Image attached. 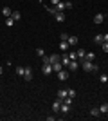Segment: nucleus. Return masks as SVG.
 Instances as JSON below:
<instances>
[{"instance_id": "1", "label": "nucleus", "mask_w": 108, "mask_h": 121, "mask_svg": "<svg viewBox=\"0 0 108 121\" xmlns=\"http://www.w3.org/2000/svg\"><path fill=\"white\" fill-rule=\"evenodd\" d=\"M92 65H94V63H92V61H88V60L81 61V67H83V71H85V72H92Z\"/></svg>"}, {"instance_id": "2", "label": "nucleus", "mask_w": 108, "mask_h": 121, "mask_svg": "<svg viewBox=\"0 0 108 121\" xmlns=\"http://www.w3.org/2000/svg\"><path fill=\"white\" fill-rule=\"evenodd\" d=\"M24 78H25V81H31V80H32V69H31V67H25Z\"/></svg>"}, {"instance_id": "3", "label": "nucleus", "mask_w": 108, "mask_h": 121, "mask_svg": "<svg viewBox=\"0 0 108 121\" xmlns=\"http://www.w3.org/2000/svg\"><path fill=\"white\" fill-rule=\"evenodd\" d=\"M58 78H60V81H65V80H68V71L61 69V71L58 72Z\"/></svg>"}, {"instance_id": "4", "label": "nucleus", "mask_w": 108, "mask_h": 121, "mask_svg": "<svg viewBox=\"0 0 108 121\" xmlns=\"http://www.w3.org/2000/svg\"><path fill=\"white\" fill-rule=\"evenodd\" d=\"M63 67H65V65H63L61 61H54V63H52V72H60Z\"/></svg>"}, {"instance_id": "5", "label": "nucleus", "mask_w": 108, "mask_h": 121, "mask_svg": "<svg viewBox=\"0 0 108 121\" xmlns=\"http://www.w3.org/2000/svg\"><path fill=\"white\" fill-rule=\"evenodd\" d=\"M68 71H72V72H74V71H77V67H79V63H77V61L76 60H70V61H68Z\"/></svg>"}, {"instance_id": "6", "label": "nucleus", "mask_w": 108, "mask_h": 121, "mask_svg": "<svg viewBox=\"0 0 108 121\" xmlns=\"http://www.w3.org/2000/svg\"><path fill=\"white\" fill-rule=\"evenodd\" d=\"M61 103H63V101L60 99V98H58V99L52 103V110H54V114H56V112H60V107H61Z\"/></svg>"}, {"instance_id": "7", "label": "nucleus", "mask_w": 108, "mask_h": 121, "mask_svg": "<svg viewBox=\"0 0 108 121\" xmlns=\"http://www.w3.org/2000/svg\"><path fill=\"white\" fill-rule=\"evenodd\" d=\"M103 22H104V15H101V13H97V15H96V16H94V24H103Z\"/></svg>"}, {"instance_id": "8", "label": "nucleus", "mask_w": 108, "mask_h": 121, "mask_svg": "<svg viewBox=\"0 0 108 121\" xmlns=\"http://www.w3.org/2000/svg\"><path fill=\"white\" fill-rule=\"evenodd\" d=\"M41 72H43L45 76H49V74L52 72V65H51V63H47V65H43V67H41Z\"/></svg>"}, {"instance_id": "9", "label": "nucleus", "mask_w": 108, "mask_h": 121, "mask_svg": "<svg viewBox=\"0 0 108 121\" xmlns=\"http://www.w3.org/2000/svg\"><path fill=\"white\" fill-rule=\"evenodd\" d=\"M68 96V92H67V89H60V91H58V98H60V99H65V98Z\"/></svg>"}, {"instance_id": "10", "label": "nucleus", "mask_w": 108, "mask_h": 121, "mask_svg": "<svg viewBox=\"0 0 108 121\" xmlns=\"http://www.w3.org/2000/svg\"><path fill=\"white\" fill-rule=\"evenodd\" d=\"M90 116L92 117H99L101 116V110H99L97 107H92V108H90Z\"/></svg>"}, {"instance_id": "11", "label": "nucleus", "mask_w": 108, "mask_h": 121, "mask_svg": "<svg viewBox=\"0 0 108 121\" xmlns=\"http://www.w3.org/2000/svg\"><path fill=\"white\" fill-rule=\"evenodd\" d=\"M68 61H70V58H68V52L65 51V52L61 54V63H63L65 67H67V65H68Z\"/></svg>"}, {"instance_id": "12", "label": "nucleus", "mask_w": 108, "mask_h": 121, "mask_svg": "<svg viewBox=\"0 0 108 121\" xmlns=\"http://www.w3.org/2000/svg\"><path fill=\"white\" fill-rule=\"evenodd\" d=\"M60 112H61V114H68V112H70V105H67V103H61V107H60Z\"/></svg>"}, {"instance_id": "13", "label": "nucleus", "mask_w": 108, "mask_h": 121, "mask_svg": "<svg viewBox=\"0 0 108 121\" xmlns=\"http://www.w3.org/2000/svg\"><path fill=\"white\" fill-rule=\"evenodd\" d=\"M76 54H77V60H79V61H83V60H85V56H87V51H85V49H79V51L76 52Z\"/></svg>"}, {"instance_id": "14", "label": "nucleus", "mask_w": 108, "mask_h": 121, "mask_svg": "<svg viewBox=\"0 0 108 121\" xmlns=\"http://www.w3.org/2000/svg\"><path fill=\"white\" fill-rule=\"evenodd\" d=\"M54 20L60 22V24H61V22H65V13H56V15H54Z\"/></svg>"}, {"instance_id": "15", "label": "nucleus", "mask_w": 108, "mask_h": 121, "mask_svg": "<svg viewBox=\"0 0 108 121\" xmlns=\"http://www.w3.org/2000/svg\"><path fill=\"white\" fill-rule=\"evenodd\" d=\"M2 15H4L5 18H7V16H11V15H13V11H11V7H7V5H5V7H2Z\"/></svg>"}, {"instance_id": "16", "label": "nucleus", "mask_w": 108, "mask_h": 121, "mask_svg": "<svg viewBox=\"0 0 108 121\" xmlns=\"http://www.w3.org/2000/svg\"><path fill=\"white\" fill-rule=\"evenodd\" d=\"M11 18H13L15 22H18V20L22 18V13H20V11H13V15H11Z\"/></svg>"}, {"instance_id": "17", "label": "nucleus", "mask_w": 108, "mask_h": 121, "mask_svg": "<svg viewBox=\"0 0 108 121\" xmlns=\"http://www.w3.org/2000/svg\"><path fill=\"white\" fill-rule=\"evenodd\" d=\"M41 63H43V65H47V63H51V65H52V60H51V56H41Z\"/></svg>"}, {"instance_id": "18", "label": "nucleus", "mask_w": 108, "mask_h": 121, "mask_svg": "<svg viewBox=\"0 0 108 121\" xmlns=\"http://www.w3.org/2000/svg\"><path fill=\"white\" fill-rule=\"evenodd\" d=\"M77 42H79V40H77V36H68V45H76Z\"/></svg>"}, {"instance_id": "19", "label": "nucleus", "mask_w": 108, "mask_h": 121, "mask_svg": "<svg viewBox=\"0 0 108 121\" xmlns=\"http://www.w3.org/2000/svg\"><path fill=\"white\" fill-rule=\"evenodd\" d=\"M60 49H61L63 52H65V51L68 49V42H63V40H61V42H60Z\"/></svg>"}, {"instance_id": "20", "label": "nucleus", "mask_w": 108, "mask_h": 121, "mask_svg": "<svg viewBox=\"0 0 108 121\" xmlns=\"http://www.w3.org/2000/svg\"><path fill=\"white\" fill-rule=\"evenodd\" d=\"M99 110H101V114H108V103H103L99 107Z\"/></svg>"}, {"instance_id": "21", "label": "nucleus", "mask_w": 108, "mask_h": 121, "mask_svg": "<svg viewBox=\"0 0 108 121\" xmlns=\"http://www.w3.org/2000/svg\"><path fill=\"white\" fill-rule=\"evenodd\" d=\"M5 25H7V27H13V25H15V20H13L11 16H7V18H5Z\"/></svg>"}, {"instance_id": "22", "label": "nucleus", "mask_w": 108, "mask_h": 121, "mask_svg": "<svg viewBox=\"0 0 108 121\" xmlns=\"http://www.w3.org/2000/svg\"><path fill=\"white\" fill-rule=\"evenodd\" d=\"M85 60H88V61H94V60H96V54H94V52H87Z\"/></svg>"}, {"instance_id": "23", "label": "nucleus", "mask_w": 108, "mask_h": 121, "mask_svg": "<svg viewBox=\"0 0 108 121\" xmlns=\"http://www.w3.org/2000/svg\"><path fill=\"white\" fill-rule=\"evenodd\" d=\"M94 42H96V43H103V35H96V38H94Z\"/></svg>"}, {"instance_id": "24", "label": "nucleus", "mask_w": 108, "mask_h": 121, "mask_svg": "<svg viewBox=\"0 0 108 121\" xmlns=\"http://www.w3.org/2000/svg\"><path fill=\"white\" fill-rule=\"evenodd\" d=\"M24 72H25L24 67H16V74H18V76H24Z\"/></svg>"}, {"instance_id": "25", "label": "nucleus", "mask_w": 108, "mask_h": 121, "mask_svg": "<svg viewBox=\"0 0 108 121\" xmlns=\"http://www.w3.org/2000/svg\"><path fill=\"white\" fill-rule=\"evenodd\" d=\"M51 60H52V63H54V61H61V56H58V54H52V56H51Z\"/></svg>"}, {"instance_id": "26", "label": "nucleus", "mask_w": 108, "mask_h": 121, "mask_svg": "<svg viewBox=\"0 0 108 121\" xmlns=\"http://www.w3.org/2000/svg\"><path fill=\"white\" fill-rule=\"evenodd\" d=\"M67 92H68L70 98H76V91H74V89H67Z\"/></svg>"}, {"instance_id": "27", "label": "nucleus", "mask_w": 108, "mask_h": 121, "mask_svg": "<svg viewBox=\"0 0 108 121\" xmlns=\"http://www.w3.org/2000/svg\"><path fill=\"white\" fill-rule=\"evenodd\" d=\"M60 38H61L63 42H68V35H67V33H61V35H60Z\"/></svg>"}, {"instance_id": "28", "label": "nucleus", "mask_w": 108, "mask_h": 121, "mask_svg": "<svg viewBox=\"0 0 108 121\" xmlns=\"http://www.w3.org/2000/svg\"><path fill=\"white\" fill-rule=\"evenodd\" d=\"M99 80H101V83H108V76H106V74H101V78H99Z\"/></svg>"}, {"instance_id": "29", "label": "nucleus", "mask_w": 108, "mask_h": 121, "mask_svg": "<svg viewBox=\"0 0 108 121\" xmlns=\"http://www.w3.org/2000/svg\"><path fill=\"white\" fill-rule=\"evenodd\" d=\"M36 54L41 58V56H45V51H43V49H36Z\"/></svg>"}, {"instance_id": "30", "label": "nucleus", "mask_w": 108, "mask_h": 121, "mask_svg": "<svg viewBox=\"0 0 108 121\" xmlns=\"http://www.w3.org/2000/svg\"><path fill=\"white\" fill-rule=\"evenodd\" d=\"M101 47H103L104 52H108V42H103V43H101Z\"/></svg>"}, {"instance_id": "31", "label": "nucleus", "mask_w": 108, "mask_h": 121, "mask_svg": "<svg viewBox=\"0 0 108 121\" xmlns=\"http://www.w3.org/2000/svg\"><path fill=\"white\" fill-rule=\"evenodd\" d=\"M68 58H70V60H77V54L76 52H68Z\"/></svg>"}, {"instance_id": "32", "label": "nucleus", "mask_w": 108, "mask_h": 121, "mask_svg": "<svg viewBox=\"0 0 108 121\" xmlns=\"http://www.w3.org/2000/svg\"><path fill=\"white\" fill-rule=\"evenodd\" d=\"M99 71V65H96V63H94V65H92V72H97Z\"/></svg>"}, {"instance_id": "33", "label": "nucleus", "mask_w": 108, "mask_h": 121, "mask_svg": "<svg viewBox=\"0 0 108 121\" xmlns=\"http://www.w3.org/2000/svg\"><path fill=\"white\" fill-rule=\"evenodd\" d=\"M51 2H52V5H58L60 2H61V0H51Z\"/></svg>"}, {"instance_id": "34", "label": "nucleus", "mask_w": 108, "mask_h": 121, "mask_svg": "<svg viewBox=\"0 0 108 121\" xmlns=\"http://www.w3.org/2000/svg\"><path fill=\"white\" fill-rule=\"evenodd\" d=\"M103 40H104V42H108V33H106V35H103Z\"/></svg>"}, {"instance_id": "35", "label": "nucleus", "mask_w": 108, "mask_h": 121, "mask_svg": "<svg viewBox=\"0 0 108 121\" xmlns=\"http://www.w3.org/2000/svg\"><path fill=\"white\" fill-rule=\"evenodd\" d=\"M2 74H4V67L0 65V76H2Z\"/></svg>"}, {"instance_id": "36", "label": "nucleus", "mask_w": 108, "mask_h": 121, "mask_svg": "<svg viewBox=\"0 0 108 121\" xmlns=\"http://www.w3.org/2000/svg\"><path fill=\"white\" fill-rule=\"evenodd\" d=\"M106 89H108V83H106Z\"/></svg>"}]
</instances>
